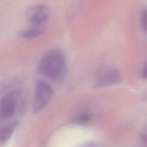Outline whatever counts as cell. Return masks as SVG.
Instances as JSON below:
<instances>
[{"mask_svg":"<svg viewBox=\"0 0 147 147\" xmlns=\"http://www.w3.org/2000/svg\"><path fill=\"white\" fill-rule=\"evenodd\" d=\"M38 72L54 82H63L67 75V65L64 53L59 49L47 52L38 65Z\"/></svg>","mask_w":147,"mask_h":147,"instance_id":"obj_1","label":"cell"},{"mask_svg":"<svg viewBox=\"0 0 147 147\" xmlns=\"http://www.w3.org/2000/svg\"><path fill=\"white\" fill-rule=\"evenodd\" d=\"M122 79V74L118 68L105 67L96 74L95 83L96 87H107L120 83Z\"/></svg>","mask_w":147,"mask_h":147,"instance_id":"obj_4","label":"cell"},{"mask_svg":"<svg viewBox=\"0 0 147 147\" xmlns=\"http://www.w3.org/2000/svg\"><path fill=\"white\" fill-rule=\"evenodd\" d=\"M49 10L47 6L37 5L28 11V20L33 28H41L48 18Z\"/></svg>","mask_w":147,"mask_h":147,"instance_id":"obj_5","label":"cell"},{"mask_svg":"<svg viewBox=\"0 0 147 147\" xmlns=\"http://www.w3.org/2000/svg\"><path fill=\"white\" fill-rule=\"evenodd\" d=\"M91 114H90L82 115L76 119V122L78 123H84L89 121L91 119Z\"/></svg>","mask_w":147,"mask_h":147,"instance_id":"obj_9","label":"cell"},{"mask_svg":"<svg viewBox=\"0 0 147 147\" xmlns=\"http://www.w3.org/2000/svg\"><path fill=\"white\" fill-rule=\"evenodd\" d=\"M43 32L41 28H32L31 29L22 30L19 32V36L23 38L30 39L40 36Z\"/></svg>","mask_w":147,"mask_h":147,"instance_id":"obj_7","label":"cell"},{"mask_svg":"<svg viewBox=\"0 0 147 147\" xmlns=\"http://www.w3.org/2000/svg\"><path fill=\"white\" fill-rule=\"evenodd\" d=\"M20 91L17 88L11 89L5 93L0 101V121L11 119L16 114L17 100Z\"/></svg>","mask_w":147,"mask_h":147,"instance_id":"obj_3","label":"cell"},{"mask_svg":"<svg viewBox=\"0 0 147 147\" xmlns=\"http://www.w3.org/2000/svg\"><path fill=\"white\" fill-rule=\"evenodd\" d=\"M142 78H144V79L146 78V65H144L143 69H142Z\"/></svg>","mask_w":147,"mask_h":147,"instance_id":"obj_10","label":"cell"},{"mask_svg":"<svg viewBox=\"0 0 147 147\" xmlns=\"http://www.w3.org/2000/svg\"><path fill=\"white\" fill-rule=\"evenodd\" d=\"M51 86L43 80H38L35 85L33 110L34 113L42 110L49 103L53 96Z\"/></svg>","mask_w":147,"mask_h":147,"instance_id":"obj_2","label":"cell"},{"mask_svg":"<svg viewBox=\"0 0 147 147\" xmlns=\"http://www.w3.org/2000/svg\"><path fill=\"white\" fill-rule=\"evenodd\" d=\"M16 126V122L9 123L0 128V144H5L11 137Z\"/></svg>","mask_w":147,"mask_h":147,"instance_id":"obj_6","label":"cell"},{"mask_svg":"<svg viewBox=\"0 0 147 147\" xmlns=\"http://www.w3.org/2000/svg\"><path fill=\"white\" fill-rule=\"evenodd\" d=\"M141 27L144 31L146 29V9H144L142 11L141 15Z\"/></svg>","mask_w":147,"mask_h":147,"instance_id":"obj_8","label":"cell"}]
</instances>
